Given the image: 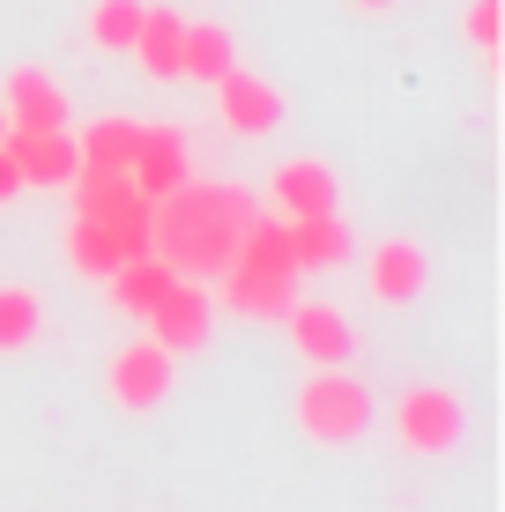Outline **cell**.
<instances>
[{"label":"cell","instance_id":"6da1fadb","mask_svg":"<svg viewBox=\"0 0 505 512\" xmlns=\"http://www.w3.org/2000/svg\"><path fill=\"white\" fill-rule=\"evenodd\" d=\"M260 216V201L246 186H171L164 201L149 208V253L164 260L171 275H223L238 253V231Z\"/></svg>","mask_w":505,"mask_h":512},{"label":"cell","instance_id":"7a4b0ae2","mask_svg":"<svg viewBox=\"0 0 505 512\" xmlns=\"http://www.w3.org/2000/svg\"><path fill=\"white\" fill-rule=\"evenodd\" d=\"M364 423H372V394L342 372V364H327V372H312L298 386V431L320 438V446H350L364 438Z\"/></svg>","mask_w":505,"mask_h":512},{"label":"cell","instance_id":"3957f363","mask_svg":"<svg viewBox=\"0 0 505 512\" xmlns=\"http://www.w3.org/2000/svg\"><path fill=\"white\" fill-rule=\"evenodd\" d=\"M394 431H402L409 453H454L461 431H468V409H461L454 386H409L394 401Z\"/></svg>","mask_w":505,"mask_h":512},{"label":"cell","instance_id":"277c9868","mask_svg":"<svg viewBox=\"0 0 505 512\" xmlns=\"http://www.w3.org/2000/svg\"><path fill=\"white\" fill-rule=\"evenodd\" d=\"M149 342H164L171 357H186V349H201L208 342V327H216V305H208V290L194 275H179L164 297H156V312H149Z\"/></svg>","mask_w":505,"mask_h":512},{"label":"cell","instance_id":"5b68a950","mask_svg":"<svg viewBox=\"0 0 505 512\" xmlns=\"http://www.w3.org/2000/svg\"><path fill=\"white\" fill-rule=\"evenodd\" d=\"M171 372H179V357L142 334V342H127L112 357V401H119V409H134V416H149L156 401L171 394Z\"/></svg>","mask_w":505,"mask_h":512},{"label":"cell","instance_id":"8992f818","mask_svg":"<svg viewBox=\"0 0 505 512\" xmlns=\"http://www.w3.org/2000/svg\"><path fill=\"white\" fill-rule=\"evenodd\" d=\"M75 216H90V223H119V231H149V193H134L127 171H75Z\"/></svg>","mask_w":505,"mask_h":512},{"label":"cell","instance_id":"52a82bcc","mask_svg":"<svg viewBox=\"0 0 505 512\" xmlns=\"http://www.w3.org/2000/svg\"><path fill=\"white\" fill-rule=\"evenodd\" d=\"M127 179H134V193H149V201H164L171 186H186V179H194L186 134L179 127H142V134H134V156H127Z\"/></svg>","mask_w":505,"mask_h":512},{"label":"cell","instance_id":"ba28073f","mask_svg":"<svg viewBox=\"0 0 505 512\" xmlns=\"http://www.w3.org/2000/svg\"><path fill=\"white\" fill-rule=\"evenodd\" d=\"M0 112H8V134H45V127H67V97L45 67H15L0 82Z\"/></svg>","mask_w":505,"mask_h":512},{"label":"cell","instance_id":"9c48e42d","mask_svg":"<svg viewBox=\"0 0 505 512\" xmlns=\"http://www.w3.org/2000/svg\"><path fill=\"white\" fill-rule=\"evenodd\" d=\"M216 112H223L231 134H275V127H283V90H275L268 75L231 67V75L216 82Z\"/></svg>","mask_w":505,"mask_h":512},{"label":"cell","instance_id":"30bf717a","mask_svg":"<svg viewBox=\"0 0 505 512\" xmlns=\"http://www.w3.org/2000/svg\"><path fill=\"white\" fill-rule=\"evenodd\" d=\"M142 253H149V231H119V223H90V216H75V231H67V268L97 275V282Z\"/></svg>","mask_w":505,"mask_h":512},{"label":"cell","instance_id":"8fae6325","mask_svg":"<svg viewBox=\"0 0 505 512\" xmlns=\"http://www.w3.org/2000/svg\"><path fill=\"white\" fill-rule=\"evenodd\" d=\"M283 320H290V342H298V357L312 364V372H327V364H350L357 334H350V320H342L335 305H305V297H298Z\"/></svg>","mask_w":505,"mask_h":512},{"label":"cell","instance_id":"7c38bea8","mask_svg":"<svg viewBox=\"0 0 505 512\" xmlns=\"http://www.w3.org/2000/svg\"><path fill=\"white\" fill-rule=\"evenodd\" d=\"M335 193H342V186H335V171H327L320 156H290V164L268 179V201L283 208V223H290V216H327V208H335Z\"/></svg>","mask_w":505,"mask_h":512},{"label":"cell","instance_id":"4fadbf2b","mask_svg":"<svg viewBox=\"0 0 505 512\" xmlns=\"http://www.w3.org/2000/svg\"><path fill=\"white\" fill-rule=\"evenodd\" d=\"M424 275H431V260H424L416 238H379L372 245V297L379 305H416V297H424Z\"/></svg>","mask_w":505,"mask_h":512},{"label":"cell","instance_id":"5bb4252c","mask_svg":"<svg viewBox=\"0 0 505 512\" xmlns=\"http://www.w3.org/2000/svg\"><path fill=\"white\" fill-rule=\"evenodd\" d=\"M8 156H15V171H23V186H67V179L82 171L75 134H67V127H45V134H8Z\"/></svg>","mask_w":505,"mask_h":512},{"label":"cell","instance_id":"9a60e30c","mask_svg":"<svg viewBox=\"0 0 505 512\" xmlns=\"http://www.w3.org/2000/svg\"><path fill=\"white\" fill-rule=\"evenodd\" d=\"M179 45H186V15L179 8H142V30H134V60H142V75H156V82H179Z\"/></svg>","mask_w":505,"mask_h":512},{"label":"cell","instance_id":"2e32d148","mask_svg":"<svg viewBox=\"0 0 505 512\" xmlns=\"http://www.w3.org/2000/svg\"><path fill=\"white\" fill-rule=\"evenodd\" d=\"M298 275H253V268H223V305L246 312V320H283L290 305H298V290H290Z\"/></svg>","mask_w":505,"mask_h":512},{"label":"cell","instance_id":"e0dca14e","mask_svg":"<svg viewBox=\"0 0 505 512\" xmlns=\"http://www.w3.org/2000/svg\"><path fill=\"white\" fill-rule=\"evenodd\" d=\"M231 268H253V275H298V260H290V223L260 208V216L246 223V231H238Z\"/></svg>","mask_w":505,"mask_h":512},{"label":"cell","instance_id":"ac0fdd59","mask_svg":"<svg viewBox=\"0 0 505 512\" xmlns=\"http://www.w3.org/2000/svg\"><path fill=\"white\" fill-rule=\"evenodd\" d=\"M238 67V45L223 23H186V45H179V82H208L216 90L223 75Z\"/></svg>","mask_w":505,"mask_h":512},{"label":"cell","instance_id":"d6986e66","mask_svg":"<svg viewBox=\"0 0 505 512\" xmlns=\"http://www.w3.org/2000/svg\"><path fill=\"white\" fill-rule=\"evenodd\" d=\"M290 260L298 268H342L350 260V223L327 208V216H290Z\"/></svg>","mask_w":505,"mask_h":512},{"label":"cell","instance_id":"ffe728a7","mask_svg":"<svg viewBox=\"0 0 505 512\" xmlns=\"http://www.w3.org/2000/svg\"><path fill=\"white\" fill-rule=\"evenodd\" d=\"M104 282H112V305L127 312V320H149V312H156V297H164L179 275H171L156 253H142V260H127V268H112Z\"/></svg>","mask_w":505,"mask_h":512},{"label":"cell","instance_id":"44dd1931","mask_svg":"<svg viewBox=\"0 0 505 512\" xmlns=\"http://www.w3.org/2000/svg\"><path fill=\"white\" fill-rule=\"evenodd\" d=\"M134 119H90V134H75V156H82V171H127V156H134Z\"/></svg>","mask_w":505,"mask_h":512},{"label":"cell","instance_id":"7402d4cb","mask_svg":"<svg viewBox=\"0 0 505 512\" xmlns=\"http://www.w3.org/2000/svg\"><path fill=\"white\" fill-rule=\"evenodd\" d=\"M38 327H45V305H38V290H0V349H30L38 342Z\"/></svg>","mask_w":505,"mask_h":512},{"label":"cell","instance_id":"603a6c76","mask_svg":"<svg viewBox=\"0 0 505 512\" xmlns=\"http://www.w3.org/2000/svg\"><path fill=\"white\" fill-rule=\"evenodd\" d=\"M142 8H149V0H97V8H90V45L127 52L134 30H142Z\"/></svg>","mask_w":505,"mask_h":512},{"label":"cell","instance_id":"cb8c5ba5","mask_svg":"<svg viewBox=\"0 0 505 512\" xmlns=\"http://www.w3.org/2000/svg\"><path fill=\"white\" fill-rule=\"evenodd\" d=\"M468 38H476V52L498 67V0H468Z\"/></svg>","mask_w":505,"mask_h":512},{"label":"cell","instance_id":"d4e9b609","mask_svg":"<svg viewBox=\"0 0 505 512\" xmlns=\"http://www.w3.org/2000/svg\"><path fill=\"white\" fill-rule=\"evenodd\" d=\"M23 193V171H15V156H8V141H0V201H15Z\"/></svg>","mask_w":505,"mask_h":512},{"label":"cell","instance_id":"484cf974","mask_svg":"<svg viewBox=\"0 0 505 512\" xmlns=\"http://www.w3.org/2000/svg\"><path fill=\"white\" fill-rule=\"evenodd\" d=\"M350 8H394V0H350Z\"/></svg>","mask_w":505,"mask_h":512},{"label":"cell","instance_id":"4316f807","mask_svg":"<svg viewBox=\"0 0 505 512\" xmlns=\"http://www.w3.org/2000/svg\"><path fill=\"white\" fill-rule=\"evenodd\" d=\"M0 141H8V112H0Z\"/></svg>","mask_w":505,"mask_h":512}]
</instances>
